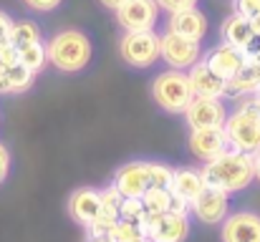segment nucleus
<instances>
[{"instance_id":"17","label":"nucleus","mask_w":260,"mask_h":242,"mask_svg":"<svg viewBox=\"0 0 260 242\" xmlns=\"http://www.w3.org/2000/svg\"><path fill=\"white\" fill-rule=\"evenodd\" d=\"M99 210H101V192L99 189H93V187H79L76 192H71V197H69V215L79 225L88 227L91 220L99 215Z\"/></svg>"},{"instance_id":"24","label":"nucleus","mask_w":260,"mask_h":242,"mask_svg":"<svg viewBox=\"0 0 260 242\" xmlns=\"http://www.w3.org/2000/svg\"><path fill=\"white\" fill-rule=\"evenodd\" d=\"M36 41H41L38 23H33V20H13V25H10V43L15 48H20L25 43H36Z\"/></svg>"},{"instance_id":"34","label":"nucleus","mask_w":260,"mask_h":242,"mask_svg":"<svg viewBox=\"0 0 260 242\" xmlns=\"http://www.w3.org/2000/svg\"><path fill=\"white\" fill-rule=\"evenodd\" d=\"M248 63H250V66L258 71V76H260V48H258V51H253V48L248 51Z\"/></svg>"},{"instance_id":"31","label":"nucleus","mask_w":260,"mask_h":242,"mask_svg":"<svg viewBox=\"0 0 260 242\" xmlns=\"http://www.w3.org/2000/svg\"><path fill=\"white\" fill-rule=\"evenodd\" d=\"M159 10H167V13H177V10H184V8H194L197 0H157Z\"/></svg>"},{"instance_id":"36","label":"nucleus","mask_w":260,"mask_h":242,"mask_svg":"<svg viewBox=\"0 0 260 242\" xmlns=\"http://www.w3.org/2000/svg\"><path fill=\"white\" fill-rule=\"evenodd\" d=\"M99 3H101L104 8H109V10H116V8H119L124 0H99Z\"/></svg>"},{"instance_id":"30","label":"nucleus","mask_w":260,"mask_h":242,"mask_svg":"<svg viewBox=\"0 0 260 242\" xmlns=\"http://www.w3.org/2000/svg\"><path fill=\"white\" fill-rule=\"evenodd\" d=\"M61 3H63V0H23V5L30 8V10H36V13H51V10H56Z\"/></svg>"},{"instance_id":"3","label":"nucleus","mask_w":260,"mask_h":242,"mask_svg":"<svg viewBox=\"0 0 260 242\" xmlns=\"http://www.w3.org/2000/svg\"><path fill=\"white\" fill-rule=\"evenodd\" d=\"M225 134L230 149L255 154L260 149V103L253 96H243L233 114L225 119Z\"/></svg>"},{"instance_id":"15","label":"nucleus","mask_w":260,"mask_h":242,"mask_svg":"<svg viewBox=\"0 0 260 242\" xmlns=\"http://www.w3.org/2000/svg\"><path fill=\"white\" fill-rule=\"evenodd\" d=\"M187 79H189V86H192V93H194V96L225 98V86H228V81L220 79V76L205 63V58H200L194 66L187 68Z\"/></svg>"},{"instance_id":"9","label":"nucleus","mask_w":260,"mask_h":242,"mask_svg":"<svg viewBox=\"0 0 260 242\" xmlns=\"http://www.w3.org/2000/svg\"><path fill=\"white\" fill-rule=\"evenodd\" d=\"M116 23L124 30H154L159 18L157 0H124L116 10Z\"/></svg>"},{"instance_id":"13","label":"nucleus","mask_w":260,"mask_h":242,"mask_svg":"<svg viewBox=\"0 0 260 242\" xmlns=\"http://www.w3.org/2000/svg\"><path fill=\"white\" fill-rule=\"evenodd\" d=\"M205 63H207L220 79L230 81L238 71H243V66L248 63V51L235 48V46H230V43H220V46H215V48L207 51Z\"/></svg>"},{"instance_id":"23","label":"nucleus","mask_w":260,"mask_h":242,"mask_svg":"<svg viewBox=\"0 0 260 242\" xmlns=\"http://www.w3.org/2000/svg\"><path fill=\"white\" fill-rule=\"evenodd\" d=\"M142 204H144V212H147V215H162V212H170V207H172V194H170V189L149 187V189L142 194Z\"/></svg>"},{"instance_id":"22","label":"nucleus","mask_w":260,"mask_h":242,"mask_svg":"<svg viewBox=\"0 0 260 242\" xmlns=\"http://www.w3.org/2000/svg\"><path fill=\"white\" fill-rule=\"evenodd\" d=\"M18 61L30 68L33 74H41L48 63V53H46V43L43 41H36V43H25L18 48Z\"/></svg>"},{"instance_id":"18","label":"nucleus","mask_w":260,"mask_h":242,"mask_svg":"<svg viewBox=\"0 0 260 242\" xmlns=\"http://www.w3.org/2000/svg\"><path fill=\"white\" fill-rule=\"evenodd\" d=\"M220 36H222V43H230V46L243 48V51H250L253 43H255V33L250 28V18H245L240 13H233V15H228L222 20Z\"/></svg>"},{"instance_id":"28","label":"nucleus","mask_w":260,"mask_h":242,"mask_svg":"<svg viewBox=\"0 0 260 242\" xmlns=\"http://www.w3.org/2000/svg\"><path fill=\"white\" fill-rule=\"evenodd\" d=\"M13 63H18V48L8 41V43L0 46V71L3 68H10Z\"/></svg>"},{"instance_id":"12","label":"nucleus","mask_w":260,"mask_h":242,"mask_svg":"<svg viewBox=\"0 0 260 242\" xmlns=\"http://www.w3.org/2000/svg\"><path fill=\"white\" fill-rule=\"evenodd\" d=\"M111 184L121 192V197L142 199V194L152 187L149 184V161H129V164L119 166Z\"/></svg>"},{"instance_id":"10","label":"nucleus","mask_w":260,"mask_h":242,"mask_svg":"<svg viewBox=\"0 0 260 242\" xmlns=\"http://www.w3.org/2000/svg\"><path fill=\"white\" fill-rule=\"evenodd\" d=\"M228 207H230V194L217 189V187H205L192 202H189V212L202 222V225H217L228 217Z\"/></svg>"},{"instance_id":"39","label":"nucleus","mask_w":260,"mask_h":242,"mask_svg":"<svg viewBox=\"0 0 260 242\" xmlns=\"http://www.w3.org/2000/svg\"><path fill=\"white\" fill-rule=\"evenodd\" d=\"M253 98H255V101H258V103H260V86H258V88H255V93H253Z\"/></svg>"},{"instance_id":"35","label":"nucleus","mask_w":260,"mask_h":242,"mask_svg":"<svg viewBox=\"0 0 260 242\" xmlns=\"http://www.w3.org/2000/svg\"><path fill=\"white\" fill-rule=\"evenodd\" d=\"M250 28H253L255 38H260V13H258V15H253V18H250Z\"/></svg>"},{"instance_id":"14","label":"nucleus","mask_w":260,"mask_h":242,"mask_svg":"<svg viewBox=\"0 0 260 242\" xmlns=\"http://www.w3.org/2000/svg\"><path fill=\"white\" fill-rule=\"evenodd\" d=\"M187 144L192 157H197L200 161H210L220 157L225 149H230L225 129H189Z\"/></svg>"},{"instance_id":"20","label":"nucleus","mask_w":260,"mask_h":242,"mask_svg":"<svg viewBox=\"0 0 260 242\" xmlns=\"http://www.w3.org/2000/svg\"><path fill=\"white\" fill-rule=\"evenodd\" d=\"M33 81H36V74L18 61L10 68L0 71V93H25L33 86Z\"/></svg>"},{"instance_id":"1","label":"nucleus","mask_w":260,"mask_h":242,"mask_svg":"<svg viewBox=\"0 0 260 242\" xmlns=\"http://www.w3.org/2000/svg\"><path fill=\"white\" fill-rule=\"evenodd\" d=\"M202 177L210 187H217L228 194L243 192L255 182L253 154H245V152H238V149H225L220 157L205 161Z\"/></svg>"},{"instance_id":"5","label":"nucleus","mask_w":260,"mask_h":242,"mask_svg":"<svg viewBox=\"0 0 260 242\" xmlns=\"http://www.w3.org/2000/svg\"><path fill=\"white\" fill-rule=\"evenodd\" d=\"M119 53L132 68H149L159 61V36L154 30H124Z\"/></svg>"},{"instance_id":"25","label":"nucleus","mask_w":260,"mask_h":242,"mask_svg":"<svg viewBox=\"0 0 260 242\" xmlns=\"http://www.w3.org/2000/svg\"><path fill=\"white\" fill-rule=\"evenodd\" d=\"M106 237H109L111 242H137V240H142L144 235H142V230H139L137 222H132V220H121V217H119V222L106 232Z\"/></svg>"},{"instance_id":"11","label":"nucleus","mask_w":260,"mask_h":242,"mask_svg":"<svg viewBox=\"0 0 260 242\" xmlns=\"http://www.w3.org/2000/svg\"><path fill=\"white\" fill-rule=\"evenodd\" d=\"M222 242H260V215L250 210L233 212L222 220Z\"/></svg>"},{"instance_id":"6","label":"nucleus","mask_w":260,"mask_h":242,"mask_svg":"<svg viewBox=\"0 0 260 242\" xmlns=\"http://www.w3.org/2000/svg\"><path fill=\"white\" fill-rule=\"evenodd\" d=\"M142 235L149 242H184L189 237V215L179 212H162V215H147L137 222Z\"/></svg>"},{"instance_id":"4","label":"nucleus","mask_w":260,"mask_h":242,"mask_svg":"<svg viewBox=\"0 0 260 242\" xmlns=\"http://www.w3.org/2000/svg\"><path fill=\"white\" fill-rule=\"evenodd\" d=\"M152 98L167 114H184V109L194 98L187 71L167 68V71L157 74V79L152 81Z\"/></svg>"},{"instance_id":"26","label":"nucleus","mask_w":260,"mask_h":242,"mask_svg":"<svg viewBox=\"0 0 260 242\" xmlns=\"http://www.w3.org/2000/svg\"><path fill=\"white\" fill-rule=\"evenodd\" d=\"M172 174H174L172 166H167V164H162V161H149V184H152V187L170 189Z\"/></svg>"},{"instance_id":"33","label":"nucleus","mask_w":260,"mask_h":242,"mask_svg":"<svg viewBox=\"0 0 260 242\" xmlns=\"http://www.w3.org/2000/svg\"><path fill=\"white\" fill-rule=\"evenodd\" d=\"M10 25H13V18L5 10H0V46L10 41Z\"/></svg>"},{"instance_id":"29","label":"nucleus","mask_w":260,"mask_h":242,"mask_svg":"<svg viewBox=\"0 0 260 242\" xmlns=\"http://www.w3.org/2000/svg\"><path fill=\"white\" fill-rule=\"evenodd\" d=\"M233 5H235V13L245 18H253L260 13V0H233Z\"/></svg>"},{"instance_id":"37","label":"nucleus","mask_w":260,"mask_h":242,"mask_svg":"<svg viewBox=\"0 0 260 242\" xmlns=\"http://www.w3.org/2000/svg\"><path fill=\"white\" fill-rule=\"evenodd\" d=\"M253 164H255V179L260 182V149L253 154Z\"/></svg>"},{"instance_id":"16","label":"nucleus","mask_w":260,"mask_h":242,"mask_svg":"<svg viewBox=\"0 0 260 242\" xmlns=\"http://www.w3.org/2000/svg\"><path fill=\"white\" fill-rule=\"evenodd\" d=\"M167 30L177 33V36H184V38L202 41L207 36V15L197 5L194 8H184V10H177V13H170Z\"/></svg>"},{"instance_id":"38","label":"nucleus","mask_w":260,"mask_h":242,"mask_svg":"<svg viewBox=\"0 0 260 242\" xmlns=\"http://www.w3.org/2000/svg\"><path fill=\"white\" fill-rule=\"evenodd\" d=\"M88 242H111L106 235H99V237H88Z\"/></svg>"},{"instance_id":"19","label":"nucleus","mask_w":260,"mask_h":242,"mask_svg":"<svg viewBox=\"0 0 260 242\" xmlns=\"http://www.w3.org/2000/svg\"><path fill=\"white\" fill-rule=\"evenodd\" d=\"M205 187H207V182H205V177H202V169L182 166V169H174L172 184H170V194L177 197V199L192 202Z\"/></svg>"},{"instance_id":"8","label":"nucleus","mask_w":260,"mask_h":242,"mask_svg":"<svg viewBox=\"0 0 260 242\" xmlns=\"http://www.w3.org/2000/svg\"><path fill=\"white\" fill-rule=\"evenodd\" d=\"M228 119V106L222 98L194 96L184 109V121L189 129H222Z\"/></svg>"},{"instance_id":"21","label":"nucleus","mask_w":260,"mask_h":242,"mask_svg":"<svg viewBox=\"0 0 260 242\" xmlns=\"http://www.w3.org/2000/svg\"><path fill=\"white\" fill-rule=\"evenodd\" d=\"M258 86H260L258 71H255L250 63H245V66H243V71H238L233 79L228 81V86H225V96H233V98L253 96Z\"/></svg>"},{"instance_id":"40","label":"nucleus","mask_w":260,"mask_h":242,"mask_svg":"<svg viewBox=\"0 0 260 242\" xmlns=\"http://www.w3.org/2000/svg\"><path fill=\"white\" fill-rule=\"evenodd\" d=\"M137 242H149V240H147V237H142V240H137Z\"/></svg>"},{"instance_id":"32","label":"nucleus","mask_w":260,"mask_h":242,"mask_svg":"<svg viewBox=\"0 0 260 242\" xmlns=\"http://www.w3.org/2000/svg\"><path fill=\"white\" fill-rule=\"evenodd\" d=\"M8 174H10V152H8V147L0 142V184L8 179Z\"/></svg>"},{"instance_id":"7","label":"nucleus","mask_w":260,"mask_h":242,"mask_svg":"<svg viewBox=\"0 0 260 242\" xmlns=\"http://www.w3.org/2000/svg\"><path fill=\"white\" fill-rule=\"evenodd\" d=\"M159 58L177 71H187L202 58V46L194 38H184L177 33H165L159 36Z\"/></svg>"},{"instance_id":"27","label":"nucleus","mask_w":260,"mask_h":242,"mask_svg":"<svg viewBox=\"0 0 260 242\" xmlns=\"http://www.w3.org/2000/svg\"><path fill=\"white\" fill-rule=\"evenodd\" d=\"M119 217H121V220L139 222V220L144 217V204H142V199H137V197H124L121 204H119Z\"/></svg>"},{"instance_id":"2","label":"nucleus","mask_w":260,"mask_h":242,"mask_svg":"<svg viewBox=\"0 0 260 242\" xmlns=\"http://www.w3.org/2000/svg\"><path fill=\"white\" fill-rule=\"evenodd\" d=\"M46 53H48V63L56 66V71L61 74H79L91 63L93 56V46L84 30L79 28H66L58 30L48 43H46Z\"/></svg>"}]
</instances>
